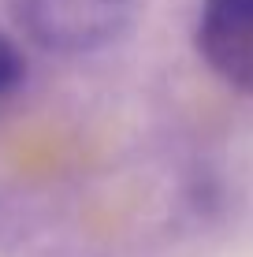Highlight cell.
<instances>
[{
	"instance_id": "6da1fadb",
	"label": "cell",
	"mask_w": 253,
	"mask_h": 257,
	"mask_svg": "<svg viewBox=\"0 0 253 257\" xmlns=\"http://www.w3.org/2000/svg\"><path fill=\"white\" fill-rule=\"evenodd\" d=\"M12 15L49 52H97L116 45L138 19V0H12Z\"/></svg>"
},
{
	"instance_id": "3957f363",
	"label": "cell",
	"mask_w": 253,
	"mask_h": 257,
	"mask_svg": "<svg viewBox=\"0 0 253 257\" xmlns=\"http://www.w3.org/2000/svg\"><path fill=\"white\" fill-rule=\"evenodd\" d=\"M26 75V56L8 30H0V97H8Z\"/></svg>"
},
{
	"instance_id": "7a4b0ae2",
	"label": "cell",
	"mask_w": 253,
	"mask_h": 257,
	"mask_svg": "<svg viewBox=\"0 0 253 257\" xmlns=\"http://www.w3.org/2000/svg\"><path fill=\"white\" fill-rule=\"evenodd\" d=\"M194 45L220 82L253 97V0H201Z\"/></svg>"
}]
</instances>
